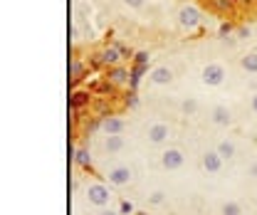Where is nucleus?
Here are the masks:
<instances>
[{
    "label": "nucleus",
    "instance_id": "nucleus-32",
    "mask_svg": "<svg viewBox=\"0 0 257 215\" xmlns=\"http://www.w3.org/2000/svg\"><path fill=\"white\" fill-rule=\"evenodd\" d=\"M247 176H250V178H257V161L250 166V168H247Z\"/></svg>",
    "mask_w": 257,
    "mask_h": 215
},
{
    "label": "nucleus",
    "instance_id": "nucleus-3",
    "mask_svg": "<svg viewBox=\"0 0 257 215\" xmlns=\"http://www.w3.org/2000/svg\"><path fill=\"white\" fill-rule=\"evenodd\" d=\"M94 96L96 94L92 92V89H74V92L69 94V112L77 114V112H82L84 106H92V104H94Z\"/></svg>",
    "mask_w": 257,
    "mask_h": 215
},
{
    "label": "nucleus",
    "instance_id": "nucleus-9",
    "mask_svg": "<svg viewBox=\"0 0 257 215\" xmlns=\"http://www.w3.org/2000/svg\"><path fill=\"white\" fill-rule=\"evenodd\" d=\"M109 183L116 185V188H124V185L131 183V168L128 166H114L109 173H106Z\"/></svg>",
    "mask_w": 257,
    "mask_h": 215
},
{
    "label": "nucleus",
    "instance_id": "nucleus-4",
    "mask_svg": "<svg viewBox=\"0 0 257 215\" xmlns=\"http://www.w3.org/2000/svg\"><path fill=\"white\" fill-rule=\"evenodd\" d=\"M178 25L183 30H195L200 25V10L195 5H183L178 10Z\"/></svg>",
    "mask_w": 257,
    "mask_h": 215
},
{
    "label": "nucleus",
    "instance_id": "nucleus-33",
    "mask_svg": "<svg viewBox=\"0 0 257 215\" xmlns=\"http://www.w3.org/2000/svg\"><path fill=\"white\" fill-rule=\"evenodd\" d=\"M237 5H242V8H250V5H257V0H235Z\"/></svg>",
    "mask_w": 257,
    "mask_h": 215
},
{
    "label": "nucleus",
    "instance_id": "nucleus-26",
    "mask_svg": "<svg viewBox=\"0 0 257 215\" xmlns=\"http://www.w3.org/2000/svg\"><path fill=\"white\" fill-rule=\"evenodd\" d=\"M131 213H134V203L121 200V205H119V215H131Z\"/></svg>",
    "mask_w": 257,
    "mask_h": 215
},
{
    "label": "nucleus",
    "instance_id": "nucleus-29",
    "mask_svg": "<svg viewBox=\"0 0 257 215\" xmlns=\"http://www.w3.org/2000/svg\"><path fill=\"white\" fill-rule=\"evenodd\" d=\"M128 8H134V10H141L144 5H146V0H124Z\"/></svg>",
    "mask_w": 257,
    "mask_h": 215
},
{
    "label": "nucleus",
    "instance_id": "nucleus-18",
    "mask_svg": "<svg viewBox=\"0 0 257 215\" xmlns=\"http://www.w3.org/2000/svg\"><path fill=\"white\" fill-rule=\"evenodd\" d=\"M215 151L223 156V161H230V158H235V154H237L235 144H232V141H227V139H223V141L215 146Z\"/></svg>",
    "mask_w": 257,
    "mask_h": 215
},
{
    "label": "nucleus",
    "instance_id": "nucleus-35",
    "mask_svg": "<svg viewBox=\"0 0 257 215\" xmlns=\"http://www.w3.org/2000/svg\"><path fill=\"white\" fill-rule=\"evenodd\" d=\"M252 112H255V114H257V94H255V96H252Z\"/></svg>",
    "mask_w": 257,
    "mask_h": 215
},
{
    "label": "nucleus",
    "instance_id": "nucleus-23",
    "mask_svg": "<svg viewBox=\"0 0 257 215\" xmlns=\"http://www.w3.org/2000/svg\"><path fill=\"white\" fill-rule=\"evenodd\" d=\"M114 45H116V50H119V55H121V60H134V55H136V52H134L131 47H126L124 42H114Z\"/></svg>",
    "mask_w": 257,
    "mask_h": 215
},
{
    "label": "nucleus",
    "instance_id": "nucleus-19",
    "mask_svg": "<svg viewBox=\"0 0 257 215\" xmlns=\"http://www.w3.org/2000/svg\"><path fill=\"white\" fill-rule=\"evenodd\" d=\"M240 67L250 74H257V52H247L242 60H240Z\"/></svg>",
    "mask_w": 257,
    "mask_h": 215
},
{
    "label": "nucleus",
    "instance_id": "nucleus-11",
    "mask_svg": "<svg viewBox=\"0 0 257 215\" xmlns=\"http://www.w3.org/2000/svg\"><path fill=\"white\" fill-rule=\"evenodd\" d=\"M149 79H151L154 84H161V87H163V84H171V82H173V69L166 67V64H159V67L151 69Z\"/></svg>",
    "mask_w": 257,
    "mask_h": 215
},
{
    "label": "nucleus",
    "instance_id": "nucleus-12",
    "mask_svg": "<svg viewBox=\"0 0 257 215\" xmlns=\"http://www.w3.org/2000/svg\"><path fill=\"white\" fill-rule=\"evenodd\" d=\"M203 168L208 173H220L223 171V156L218 151H205L203 154Z\"/></svg>",
    "mask_w": 257,
    "mask_h": 215
},
{
    "label": "nucleus",
    "instance_id": "nucleus-34",
    "mask_svg": "<svg viewBox=\"0 0 257 215\" xmlns=\"http://www.w3.org/2000/svg\"><path fill=\"white\" fill-rule=\"evenodd\" d=\"M99 215H119V213H114L111 208H101V210H99Z\"/></svg>",
    "mask_w": 257,
    "mask_h": 215
},
{
    "label": "nucleus",
    "instance_id": "nucleus-22",
    "mask_svg": "<svg viewBox=\"0 0 257 215\" xmlns=\"http://www.w3.org/2000/svg\"><path fill=\"white\" fill-rule=\"evenodd\" d=\"M87 64H89V69H101V67H104L101 50H99V52H92V55H89V60H87Z\"/></svg>",
    "mask_w": 257,
    "mask_h": 215
},
{
    "label": "nucleus",
    "instance_id": "nucleus-13",
    "mask_svg": "<svg viewBox=\"0 0 257 215\" xmlns=\"http://www.w3.org/2000/svg\"><path fill=\"white\" fill-rule=\"evenodd\" d=\"M101 57H104V67H106V69H109V67H116V64L121 62V55H119V50H116L114 42L106 45V47H101Z\"/></svg>",
    "mask_w": 257,
    "mask_h": 215
},
{
    "label": "nucleus",
    "instance_id": "nucleus-16",
    "mask_svg": "<svg viewBox=\"0 0 257 215\" xmlns=\"http://www.w3.org/2000/svg\"><path fill=\"white\" fill-rule=\"evenodd\" d=\"M210 8L215 13H220V15H232L235 8H237V3L235 0H210Z\"/></svg>",
    "mask_w": 257,
    "mask_h": 215
},
{
    "label": "nucleus",
    "instance_id": "nucleus-14",
    "mask_svg": "<svg viewBox=\"0 0 257 215\" xmlns=\"http://www.w3.org/2000/svg\"><path fill=\"white\" fill-rule=\"evenodd\" d=\"M74 163L82 168V171H94V163H92V154H89V149H84V146H79L77 151H74Z\"/></svg>",
    "mask_w": 257,
    "mask_h": 215
},
{
    "label": "nucleus",
    "instance_id": "nucleus-24",
    "mask_svg": "<svg viewBox=\"0 0 257 215\" xmlns=\"http://www.w3.org/2000/svg\"><path fill=\"white\" fill-rule=\"evenodd\" d=\"M149 60H151L149 52H136L134 60H131V64H144V67H149Z\"/></svg>",
    "mask_w": 257,
    "mask_h": 215
},
{
    "label": "nucleus",
    "instance_id": "nucleus-30",
    "mask_svg": "<svg viewBox=\"0 0 257 215\" xmlns=\"http://www.w3.org/2000/svg\"><path fill=\"white\" fill-rule=\"evenodd\" d=\"M220 40H223L225 47H235V45H237V37H232V35H227V37H220Z\"/></svg>",
    "mask_w": 257,
    "mask_h": 215
},
{
    "label": "nucleus",
    "instance_id": "nucleus-21",
    "mask_svg": "<svg viewBox=\"0 0 257 215\" xmlns=\"http://www.w3.org/2000/svg\"><path fill=\"white\" fill-rule=\"evenodd\" d=\"M220 215H242V208H240V203L227 200V203H223V208H220Z\"/></svg>",
    "mask_w": 257,
    "mask_h": 215
},
{
    "label": "nucleus",
    "instance_id": "nucleus-20",
    "mask_svg": "<svg viewBox=\"0 0 257 215\" xmlns=\"http://www.w3.org/2000/svg\"><path fill=\"white\" fill-rule=\"evenodd\" d=\"M181 112H183V114H188V117H193V114L198 112V101H195L193 96H186V99L181 101Z\"/></svg>",
    "mask_w": 257,
    "mask_h": 215
},
{
    "label": "nucleus",
    "instance_id": "nucleus-5",
    "mask_svg": "<svg viewBox=\"0 0 257 215\" xmlns=\"http://www.w3.org/2000/svg\"><path fill=\"white\" fill-rule=\"evenodd\" d=\"M183 163H186V156L181 149H166L163 154H161V166L166 168V171H178V168H183Z\"/></svg>",
    "mask_w": 257,
    "mask_h": 215
},
{
    "label": "nucleus",
    "instance_id": "nucleus-2",
    "mask_svg": "<svg viewBox=\"0 0 257 215\" xmlns=\"http://www.w3.org/2000/svg\"><path fill=\"white\" fill-rule=\"evenodd\" d=\"M225 67L223 64H218V62H210V64H205L203 67V74H200V79L208 84V87H220L225 82Z\"/></svg>",
    "mask_w": 257,
    "mask_h": 215
},
{
    "label": "nucleus",
    "instance_id": "nucleus-15",
    "mask_svg": "<svg viewBox=\"0 0 257 215\" xmlns=\"http://www.w3.org/2000/svg\"><path fill=\"white\" fill-rule=\"evenodd\" d=\"M128 69H131V79H128V89H131V92H136V89H139V84H141V79H144V74L149 72V67H144V64H131Z\"/></svg>",
    "mask_w": 257,
    "mask_h": 215
},
{
    "label": "nucleus",
    "instance_id": "nucleus-7",
    "mask_svg": "<svg viewBox=\"0 0 257 215\" xmlns=\"http://www.w3.org/2000/svg\"><path fill=\"white\" fill-rule=\"evenodd\" d=\"M146 136H149V144H156V146H161V144H166V141H168L171 129H168V124L156 122V124H151V126H149Z\"/></svg>",
    "mask_w": 257,
    "mask_h": 215
},
{
    "label": "nucleus",
    "instance_id": "nucleus-27",
    "mask_svg": "<svg viewBox=\"0 0 257 215\" xmlns=\"http://www.w3.org/2000/svg\"><path fill=\"white\" fill-rule=\"evenodd\" d=\"M232 30H235V25H232V23H223V25H220V37L232 35Z\"/></svg>",
    "mask_w": 257,
    "mask_h": 215
},
{
    "label": "nucleus",
    "instance_id": "nucleus-17",
    "mask_svg": "<svg viewBox=\"0 0 257 215\" xmlns=\"http://www.w3.org/2000/svg\"><path fill=\"white\" fill-rule=\"evenodd\" d=\"M124 149V136H106L104 139V151L106 154H119Z\"/></svg>",
    "mask_w": 257,
    "mask_h": 215
},
{
    "label": "nucleus",
    "instance_id": "nucleus-1",
    "mask_svg": "<svg viewBox=\"0 0 257 215\" xmlns=\"http://www.w3.org/2000/svg\"><path fill=\"white\" fill-rule=\"evenodd\" d=\"M84 195L96 208H109V203H111V190H109L106 183H89L87 190H84Z\"/></svg>",
    "mask_w": 257,
    "mask_h": 215
},
{
    "label": "nucleus",
    "instance_id": "nucleus-28",
    "mask_svg": "<svg viewBox=\"0 0 257 215\" xmlns=\"http://www.w3.org/2000/svg\"><path fill=\"white\" fill-rule=\"evenodd\" d=\"M235 37H237V40H242V37H250V28H245V25H240V28L235 30Z\"/></svg>",
    "mask_w": 257,
    "mask_h": 215
},
{
    "label": "nucleus",
    "instance_id": "nucleus-10",
    "mask_svg": "<svg viewBox=\"0 0 257 215\" xmlns=\"http://www.w3.org/2000/svg\"><path fill=\"white\" fill-rule=\"evenodd\" d=\"M210 122L215 124V126H230L232 124V112L225 104H218V106L210 109Z\"/></svg>",
    "mask_w": 257,
    "mask_h": 215
},
{
    "label": "nucleus",
    "instance_id": "nucleus-25",
    "mask_svg": "<svg viewBox=\"0 0 257 215\" xmlns=\"http://www.w3.org/2000/svg\"><path fill=\"white\" fill-rule=\"evenodd\" d=\"M163 200H166V193H163V190H154V193L149 195V203H151V205H161Z\"/></svg>",
    "mask_w": 257,
    "mask_h": 215
},
{
    "label": "nucleus",
    "instance_id": "nucleus-6",
    "mask_svg": "<svg viewBox=\"0 0 257 215\" xmlns=\"http://www.w3.org/2000/svg\"><path fill=\"white\" fill-rule=\"evenodd\" d=\"M104 79H109L114 87H126L128 79H131V69L124 67V64H116V67H109V72H106V77Z\"/></svg>",
    "mask_w": 257,
    "mask_h": 215
},
{
    "label": "nucleus",
    "instance_id": "nucleus-8",
    "mask_svg": "<svg viewBox=\"0 0 257 215\" xmlns=\"http://www.w3.org/2000/svg\"><path fill=\"white\" fill-rule=\"evenodd\" d=\"M124 129H126V124H124L121 117H116V114H109V117L101 119V131H104L106 136H121Z\"/></svg>",
    "mask_w": 257,
    "mask_h": 215
},
{
    "label": "nucleus",
    "instance_id": "nucleus-31",
    "mask_svg": "<svg viewBox=\"0 0 257 215\" xmlns=\"http://www.w3.org/2000/svg\"><path fill=\"white\" fill-rule=\"evenodd\" d=\"M126 104H128V106H131V109H134V106H136V104H139V96H136V92H131V94H128Z\"/></svg>",
    "mask_w": 257,
    "mask_h": 215
}]
</instances>
